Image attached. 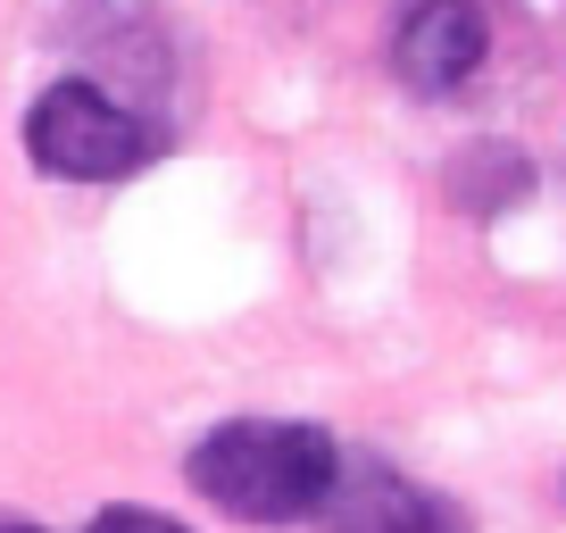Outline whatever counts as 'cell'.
I'll return each instance as SVG.
<instances>
[{"mask_svg": "<svg viewBox=\"0 0 566 533\" xmlns=\"http://www.w3.org/2000/svg\"><path fill=\"white\" fill-rule=\"evenodd\" d=\"M334 433L292 426V417H233V426L200 433L184 475H192L200 500H217L226 516H250V525H301V516L325 509L334 492Z\"/></svg>", "mask_w": 566, "mask_h": 533, "instance_id": "6da1fadb", "label": "cell"}, {"mask_svg": "<svg viewBox=\"0 0 566 533\" xmlns=\"http://www.w3.org/2000/svg\"><path fill=\"white\" fill-rule=\"evenodd\" d=\"M25 159L42 176H67V184H117V176L159 159V125L142 117L134 101H117L108 84L67 75V84H51L25 108Z\"/></svg>", "mask_w": 566, "mask_h": 533, "instance_id": "7a4b0ae2", "label": "cell"}, {"mask_svg": "<svg viewBox=\"0 0 566 533\" xmlns=\"http://www.w3.org/2000/svg\"><path fill=\"white\" fill-rule=\"evenodd\" d=\"M492 51V9L483 0H400V25H391V67L408 92L442 101Z\"/></svg>", "mask_w": 566, "mask_h": 533, "instance_id": "3957f363", "label": "cell"}, {"mask_svg": "<svg viewBox=\"0 0 566 533\" xmlns=\"http://www.w3.org/2000/svg\"><path fill=\"white\" fill-rule=\"evenodd\" d=\"M317 516H325V533H475L459 500L408 483L400 467H384V459H342Z\"/></svg>", "mask_w": 566, "mask_h": 533, "instance_id": "277c9868", "label": "cell"}, {"mask_svg": "<svg viewBox=\"0 0 566 533\" xmlns=\"http://www.w3.org/2000/svg\"><path fill=\"white\" fill-rule=\"evenodd\" d=\"M67 42H75L101 75H117V84H108L117 101L176 84V59H167V42H159V25H150V9H142V0H75Z\"/></svg>", "mask_w": 566, "mask_h": 533, "instance_id": "5b68a950", "label": "cell"}, {"mask_svg": "<svg viewBox=\"0 0 566 533\" xmlns=\"http://www.w3.org/2000/svg\"><path fill=\"white\" fill-rule=\"evenodd\" d=\"M84 533H184L176 516H159V509H101Z\"/></svg>", "mask_w": 566, "mask_h": 533, "instance_id": "8992f818", "label": "cell"}, {"mask_svg": "<svg viewBox=\"0 0 566 533\" xmlns=\"http://www.w3.org/2000/svg\"><path fill=\"white\" fill-rule=\"evenodd\" d=\"M0 533H42V525H25V516H0Z\"/></svg>", "mask_w": 566, "mask_h": 533, "instance_id": "52a82bcc", "label": "cell"}]
</instances>
